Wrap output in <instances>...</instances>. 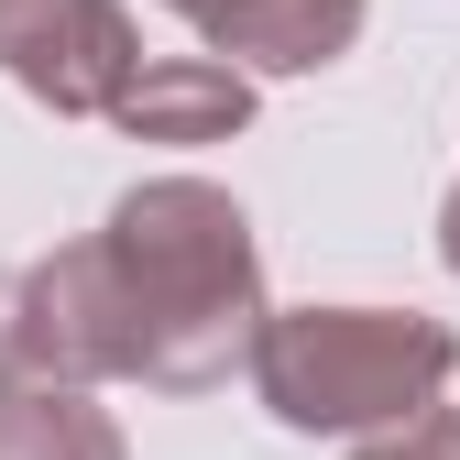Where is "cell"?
<instances>
[{
	"instance_id": "cell-1",
	"label": "cell",
	"mask_w": 460,
	"mask_h": 460,
	"mask_svg": "<svg viewBox=\"0 0 460 460\" xmlns=\"http://www.w3.org/2000/svg\"><path fill=\"white\" fill-rule=\"evenodd\" d=\"M99 252H110V285H121V318H132V384L208 394L252 362L274 307H263V252H252V219L230 187L143 176L99 219Z\"/></svg>"
},
{
	"instance_id": "cell-2",
	"label": "cell",
	"mask_w": 460,
	"mask_h": 460,
	"mask_svg": "<svg viewBox=\"0 0 460 460\" xmlns=\"http://www.w3.org/2000/svg\"><path fill=\"white\" fill-rule=\"evenodd\" d=\"M242 373L263 417L296 438H384L449 394L460 340L449 318H417V307H274Z\"/></svg>"
},
{
	"instance_id": "cell-3",
	"label": "cell",
	"mask_w": 460,
	"mask_h": 460,
	"mask_svg": "<svg viewBox=\"0 0 460 460\" xmlns=\"http://www.w3.org/2000/svg\"><path fill=\"white\" fill-rule=\"evenodd\" d=\"M12 318H22V384H132V318H121V285H110L99 230L88 242H55L44 263L12 274Z\"/></svg>"
},
{
	"instance_id": "cell-4",
	"label": "cell",
	"mask_w": 460,
	"mask_h": 460,
	"mask_svg": "<svg viewBox=\"0 0 460 460\" xmlns=\"http://www.w3.org/2000/svg\"><path fill=\"white\" fill-rule=\"evenodd\" d=\"M132 66H143V33L121 0H0V77L44 99L55 121H110Z\"/></svg>"
},
{
	"instance_id": "cell-5",
	"label": "cell",
	"mask_w": 460,
	"mask_h": 460,
	"mask_svg": "<svg viewBox=\"0 0 460 460\" xmlns=\"http://www.w3.org/2000/svg\"><path fill=\"white\" fill-rule=\"evenodd\" d=\"M230 77H318L362 44V0H164Z\"/></svg>"
},
{
	"instance_id": "cell-6",
	"label": "cell",
	"mask_w": 460,
	"mask_h": 460,
	"mask_svg": "<svg viewBox=\"0 0 460 460\" xmlns=\"http://www.w3.org/2000/svg\"><path fill=\"white\" fill-rule=\"evenodd\" d=\"M110 121L132 143H230L252 121V77H230L219 55H143L132 88L110 99Z\"/></svg>"
},
{
	"instance_id": "cell-7",
	"label": "cell",
	"mask_w": 460,
	"mask_h": 460,
	"mask_svg": "<svg viewBox=\"0 0 460 460\" xmlns=\"http://www.w3.org/2000/svg\"><path fill=\"white\" fill-rule=\"evenodd\" d=\"M0 460H132L121 417L66 384H12L0 394Z\"/></svg>"
},
{
	"instance_id": "cell-8",
	"label": "cell",
	"mask_w": 460,
	"mask_h": 460,
	"mask_svg": "<svg viewBox=\"0 0 460 460\" xmlns=\"http://www.w3.org/2000/svg\"><path fill=\"white\" fill-rule=\"evenodd\" d=\"M351 460H460V406H428V417H406V428H384V438H362Z\"/></svg>"
},
{
	"instance_id": "cell-9",
	"label": "cell",
	"mask_w": 460,
	"mask_h": 460,
	"mask_svg": "<svg viewBox=\"0 0 460 460\" xmlns=\"http://www.w3.org/2000/svg\"><path fill=\"white\" fill-rule=\"evenodd\" d=\"M22 384V318H12V274H0V394Z\"/></svg>"
},
{
	"instance_id": "cell-10",
	"label": "cell",
	"mask_w": 460,
	"mask_h": 460,
	"mask_svg": "<svg viewBox=\"0 0 460 460\" xmlns=\"http://www.w3.org/2000/svg\"><path fill=\"white\" fill-rule=\"evenodd\" d=\"M438 263H449V274H460V187H449V198H438Z\"/></svg>"
}]
</instances>
